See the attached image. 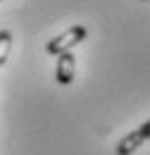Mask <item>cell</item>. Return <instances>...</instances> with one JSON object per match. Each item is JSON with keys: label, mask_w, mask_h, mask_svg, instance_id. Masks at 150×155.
I'll list each match as a JSON object with an SVG mask.
<instances>
[{"label": "cell", "mask_w": 150, "mask_h": 155, "mask_svg": "<svg viewBox=\"0 0 150 155\" xmlns=\"http://www.w3.org/2000/svg\"><path fill=\"white\" fill-rule=\"evenodd\" d=\"M143 143V138L138 131H131V134H126L122 141H119V146H117V155H133L138 150V146Z\"/></svg>", "instance_id": "3"}, {"label": "cell", "mask_w": 150, "mask_h": 155, "mask_svg": "<svg viewBox=\"0 0 150 155\" xmlns=\"http://www.w3.org/2000/svg\"><path fill=\"white\" fill-rule=\"evenodd\" d=\"M138 134H141V138H143V141H148V138H150V119L143 124V127H141V129H138Z\"/></svg>", "instance_id": "5"}, {"label": "cell", "mask_w": 150, "mask_h": 155, "mask_svg": "<svg viewBox=\"0 0 150 155\" xmlns=\"http://www.w3.org/2000/svg\"><path fill=\"white\" fill-rule=\"evenodd\" d=\"M0 2H2V0H0Z\"/></svg>", "instance_id": "7"}, {"label": "cell", "mask_w": 150, "mask_h": 155, "mask_svg": "<svg viewBox=\"0 0 150 155\" xmlns=\"http://www.w3.org/2000/svg\"><path fill=\"white\" fill-rule=\"evenodd\" d=\"M74 55H72V50L69 53H62V55H57V69H55V77L57 81L62 84V86H69L72 81H74V72H76V62H74Z\"/></svg>", "instance_id": "2"}, {"label": "cell", "mask_w": 150, "mask_h": 155, "mask_svg": "<svg viewBox=\"0 0 150 155\" xmlns=\"http://www.w3.org/2000/svg\"><path fill=\"white\" fill-rule=\"evenodd\" d=\"M86 26H81V24H76V26H69L64 34H60L55 36L53 41H48V45H45V50L50 53V55H62V53H69L74 45H79L81 41L86 38Z\"/></svg>", "instance_id": "1"}, {"label": "cell", "mask_w": 150, "mask_h": 155, "mask_svg": "<svg viewBox=\"0 0 150 155\" xmlns=\"http://www.w3.org/2000/svg\"><path fill=\"white\" fill-rule=\"evenodd\" d=\"M10 50H12V34H10L7 29H2V31H0V67L7 62Z\"/></svg>", "instance_id": "4"}, {"label": "cell", "mask_w": 150, "mask_h": 155, "mask_svg": "<svg viewBox=\"0 0 150 155\" xmlns=\"http://www.w3.org/2000/svg\"><path fill=\"white\" fill-rule=\"evenodd\" d=\"M143 2H145V0H143Z\"/></svg>", "instance_id": "6"}]
</instances>
